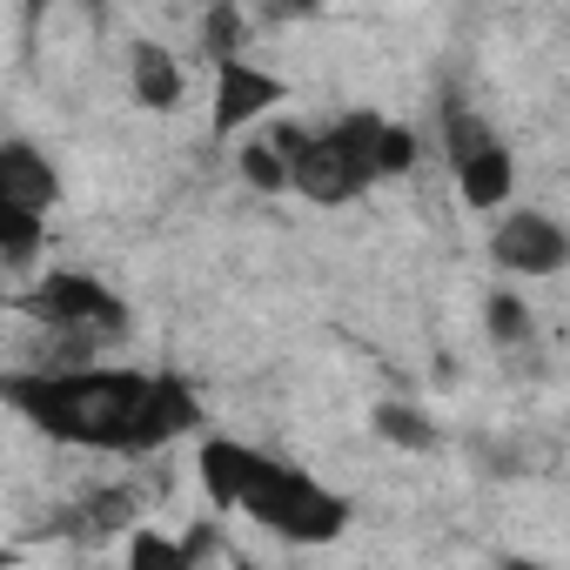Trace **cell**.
<instances>
[{
	"label": "cell",
	"instance_id": "obj_1",
	"mask_svg": "<svg viewBox=\"0 0 570 570\" xmlns=\"http://www.w3.org/2000/svg\"><path fill=\"white\" fill-rule=\"evenodd\" d=\"M0 403L35 423L48 443L101 456H155L202 430V396L175 370H35L0 376Z\"/></svg>",
	"mask_w": 570,
	"mask_h": 570
},
{
	"label": "cell",
	"instance_id": "obj_2",
	"mask_svg": "<svg viewBox=\"0 0 570 570\" xmlns=\"http://www.w3.org/2000/svg\"><path fill=\"white\" fill-rule=\"evenodd\" d=\"M195 476H202L215 510H242L248 523L275 530L282 543H296V550H323V543H336L350 530V497H336L309 470L282 463V456H268L255 443L202 436L195 443Z\"/></svg>",
	"mask_w": 570,
	"mask_h": 570
},
{
	"label": "cell",
	"instance_id": "obj_3",
	"mask_svg": "<svg viewBox=\"0 0 570 570\" xmlns=\"http://www.w3.org/2000/svg\"><path fill=\"white\" fill-rule=\"evenodd\" d=\"M376 128H383L376 108H350L330 128H309L303 148L289 155V188L323 202V208L363 202L376 188Z\"/></svg>",
	"mask_w": 570,
	"mask_h": 570
},
{
	"label": "cell",
	"instance_id": "obj_4",
	"mask_svg": "<svg viewBox=\"0 0 570 570\" xmlns=\"http://www.w3.org/2000/svg\"><path fill=\"white\" fill-rule=\"evenodd\" d=\"M28 316L55 323V330H68V336H88V343L128 330L121 289H108L95 268H48L35 289H28Z\"/></svg>",
	"mask_w": 570,
	"mask_h": 570
},
{
	"label": "cell",
	"instance_id": "obj_5",
	"mask_svg": "<svg viewBox=\"0 0 570 570\" xmlns=\"http://www.w3.org/2000/svg\"><path fill=\"white\" fill-rule=\"evenodd\" d=\"M490 262L517 282H550L563 262H570V235L557 215L543 208H510L497 228H490Z\"/></svg>",
	"mask_w": 570,
	"mask_h": 570
},
{
	"label": "cell",
	"instance_id": "obj_6",
	"mask_svg": "<svg viewBox=\"0 0 570 570\" xmlns=\"http://www.w3.org/2000/svg\"><path fill=\"white\" fill-rule=\"evenodd\" d=\"M282 75H268V68H255L248 55H235V61H215V95H208V128H215V141H242L268 108H282Z\"/></svg>",
	"mask_w": 570,
	"mask_h": 570
},
{
	"label": "cell",
	"instance_id": "obj_7",
	"mask_svg": "<svg viewBox=\"0 0 570 570\" xmlns=\"http://www.w3.org/2000/svg\"><path fill=\"white\" fill-rule=\"evenodd\" d=\"M450 175H456V195H463L476 215H497V208H510V195H517V155L503 148V135L483 141L476 155H463Z\"/></svg>",
	"mask_w": 570,
	"mask_h": 570
},
{
	"label": "cell",
	"instance_id": "obj_8",
	"mask_svg": "<svg viewBox=\"0 0 570 570\" xmlns=\"http://www.w3.org/2000/svg\"><path fill=\"white\" fill-rule=\"evenodd\" d=\"M0 195H8L14 208H28V215H48L61 202V175H55V161L35 141H8L0 148Z\"/></svg>",
	"mask_w": 570,
	"mask_h": 570
},
{
	"label": "cell",
	"instance_id": "obj_9",
	"mask_svg": "<svg viewBox=\"0 0 570 570\" xmlns=\"http://www.w3.org/2000/svg\"><path fill=\"white\" fill-rule=\"evenodd\" d=\"M135 523H141L135 490H95V497H81L75 510H61L48 530H55V537H75V543H108V537H128Z\"/></svg>",
	"mask_w": 570,
	"mask_h": 570
},
{
	"label": "cell",
	"instance_id": "obj_10",
	"mask_svg": "<svg viewBox=\"0 0 570 570\" xmlns=\"http://www.w3.org/2000/svg\"><path fill=\"white\" fill-rule=\"evenodd\" d=\"M128 88H135V101L148 108V115H168L175 101H181V61H175V48H161V41H135L128 48Z\"/></svg>",
	"mask_w": 570,
	"mask_h": 570
},
{
	"label": "cell",
	"instance_id": "obj_11",
	"mask_svg": "<svg viewBox=\"0 0 570 570\" xmlns=\"http://www.w3.org/2000/svg\"><path fill=\"white\" fill-rule=\"evenodd\" d=\"M370 430L390 443V450H410V456H430L443 436H436V423H430V410L423 403H403V396H383L376 410H370Z\"/></svg>",
	"mask_w": 570,
	"mask_h": 570
},
{
	"label": "cell",
	"instance_id": "obj_12",
	"mask_svg": "<svg viewBox=\"0 0 570 570\" xmlns=\"http://www.w3.org/2000/svg\"><path fill=\"white\" fill-rule=\"evenodd\" d=\"M483 330H490L497 350H523V343L537 336V309H530L517 289H490V303H483Z\"/></svg>",
	"mask_w": 570,
	"mask_h": 570
},
{
	"label": "cell",
	"instance_id": "obj_13",
	"mask_svg": "<svg viewBox=\"0 0 570 570\" xmlns=\"http://www.w3.org/2000/svg\"><path fill=\"white\" fill-rule=\"evenodd\" d=\"M483 141H497V128H490L476 108H463V101H443V155H450V168H456L463 155H476Z\"/></svg>",
	"mask_w": 570,
	"mask_h": 570
},
{
	"label": "cell",
	"instance_id": "obj_14",
	"mask_svg": "<svg viewBox=\"0 0 570 570\" xmlns=\"http://www.w3.org/2000/svg\"><path fill=\"white\" fill-rule=\"evenodd\" d=\"M416 148H423L416 128L383 115V128H376V181H403V175L416 168Z\"/></svg>",
	"mask_w": 570,
	"mask_h": 570
},
{
	"label": "cell",
	"instance_id": "obj_15",
	"mask_svg": "<svg viewBox=\"0 0 570 570\" xmlns=\"http://www.w3.org/2000/svg\"><path fill=\"white\" fill-rule=\"evenodd\" d=\"M235 168H242V181H248V188H262V195H289V168H282V155H275L262 135H248V141H242Z\"/></svg>",
	"mask_w": 570,
	"mask_h": 570
},
{
	"label": "cell",
	"instance_id": "obj_16",
	"mask_svg": "<svg viewBox=\"0 0 570 570\" xmlns=\"http://www.w3.org/2000/svg\"><path fill=\"white\" fill-rule=\"evenodd\" d=\"M128 570H188V557H181V543H175L168 530L135 523V530H128Z\"/></svg>",
	"mask_w": 570,
	"mask_h": 570
},
{
	"label": "cell",
	"instance_id": "obj_17",
	"mask_svg": "<svg viewBox=\"0 0 570 570\" xmlns=\"http://www.w3.org/2000/svg\"><path fill=\"white\" fill-rule=\"evenodd\" d=\"M242 41H248V14H242V8H228V0H222V8L202 14V48H208L215 61H235Z\"/></svg>",
	"mask_w": 570,
	"mask_h": 570
},
{
	"label": "cell",
	"instance_id": "obj_18",
	"mask_svg": "<svg viewBox=\"0 0 570 570\" xmlns=\"http://www.w3.org/2000/svg\"><path fill=\"white\" fill-rule=\"evenodd\" d=\"M35 248H41V215H28V208H14L8 195H0V255L28 262Z\"/></svg>",
	"mask_w": 570,
	"mask_h": 570
},
{
	"label": "cell",
	"instance_id": "obj_19",
	"mask_svg": "<svg viewBox=\"0 0 570 570\" xmlns=\"http://www.w3.org/2000/svg\"><path fill=\"white\" fill-rule=\"evenodd\" d=\"M497 570H557V563H537V557H497Z\"/></svg>",
	"mask_w": 570,
	"mask_h": 570
},
{
	"label": "cell",
	"instance_id": "obj_20",
	"mask_svg": "<svg viewBox=\"0 0 570 570\" xmlns=\"http://www.w3.org/2000/svg\"><path fill=\"white\" fill-rule=\"evenodd\" d=\"M14 563H21V557H14V550H8V543H0V570H14Z\"/></svg>",
	"mask_w": 570,
	"mask_h": 570
},
{
	"label": "cell",
	"instance_id": "obj_21",
	"mask_svg": "<svg viewBox=\"0 0 570 570\" xmlns=\"http://www.w3.org/2000/svg\"><path fill=\"white\" fill-rule=\"evenodd\" d=\"M228 570H262V563H248V557H235V563H228Z\"/></svg>",
	"mask_w": 570,
	"mask_h": 570
}]
</instances>
